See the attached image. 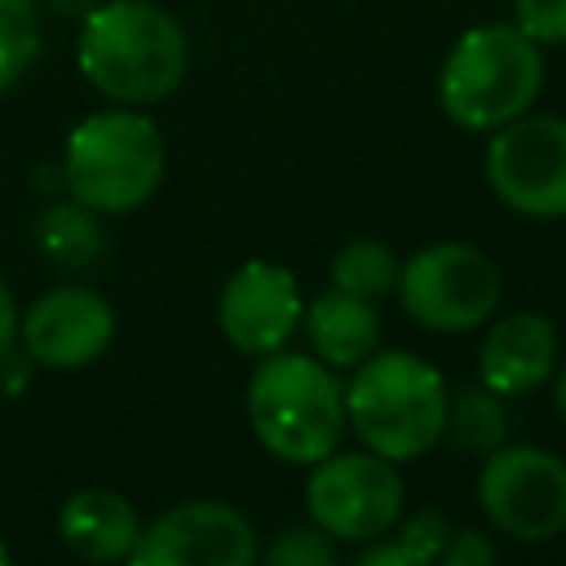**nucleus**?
<instances>
[{
	"mask_svg": "<svg viewBox=\"0 0 566 566\" xmlns=\"http://www.w3.org/2000/svg\"><path fill=\"white\" fill-rule=\"evenodd\" d=\"M301 287L296 274L279 261H243L217 296V327L239 354H274L301 327Z\"/></svg>",
	"mask_w": 566,
	"mask_h": 566,
	"instance_id": "obj_12",
	"label": "nucleus"
},
{
	"mask_svg": "<svg viewBox=\"0 0 566 566\" xmlns=\"http://www.w3.org/2000/svg\"><path fill=\"white\" fill-rule=\"evenodd\" d=\"M447 438L460 451H473V455H486V451L504 447L509 442L504 398L495 389H486L482 380L447 389Z\"/></svg>",
	"mask_w": 566,
	"mask_h": 566,
	"instance_id": "obj_17",
	"label": "nucleus"
},
{
	"mask_svg": "<svg viewBox=\"0 0 566 566\" xmlns=\"http://www.w3.org/2000/svg\"><path fill=\"white\" fill-rule=\"evenodd\" d=\"M553 407H557V416L566 420V367H562L557 380H553Z\"/></svg>",
	"mask_w": 566,
	"mask_h": 566,
	"instance_id": "obj_28",
	"label": "nucleus"
},
{
	"mask_svg": "<svg viewBox=\"0 0 566 566\" xmlns=\"http://www.w3.org/2000/svg\"><path fill=\"white\" fill-rule=\"evenodd\" d=\"M495 557H500L495 544L478 526H451V535L438 553V562H447V566H491Z\"/></svg>",
	"mask_w": 566,
	"mask_h": 566,
	"instance_id": "obj_23",
	"label": "nucleus"
},
{
	"mask_svg": "<svg viewBox=\"0 0 566 566\" xmlns=\"http://www.w3.org/2000/svg\"><path fill=\"white\" fill-rule=\"evenodd\" d=\"M486 181L495 199L531 221L566 217V119L517 115L486 142Z\"/></svg>",
	"mask_w": 566,
	"mask_h": 566,
	"instance_id": "obj_9",
	"label": "nucleus"
},
{
	"mask_svg": "<svg viewBox=\"0 0 566 566\" xmlns=\"http://www.w3.org/2000/svg\"><path fill=\"white\" fill-rule=\"evenodd\" d=\"M544 88V53L513 22L469 27L442 57L438 102L464 133H495L526 115Z\"/></svg>",
	"mask_w": 566,
	"mask_h": 566,
	"instance_id": "obj_4",
	"label": "nucleus"
},
{
	"mask_svg": "<svg viewBox=\"0 0 566 566\" xmlns=\"http://www.w3.org/2000/svg\"><path fill=\"white\" fill-rule=\"evenodd\" d=\"M142 535L137 509L111 486H80L57 509V539L80 562H128Z\"/></svg>",
	"mask_w": 566,
	"mask_h": 566,
	"instance_id": "obj_14",
	"label": "nucleus"
},
{
	"mask_svg": "<svg viewBox=\"0 0 566 566\" xmlns=\"http://www.w3.org/2000/svg\"><path fill=\"white\" fill-rule=\"evenodd\" d=\"M261 557H265V566H336L340 562V544L323 526L305 522V526H283L265 544Z\"/></svg>",
	"mask_w": 566,
	"mask_h": 566,
	"instance_id": "obj_20",
	"label": "nucleus"
},
{
	"mask_svg": "<svg viewBox=\"0 0 566 566\" xmlns=\"http://www.w3.org/2000/svg\"><path fill=\"white\" fill-rule=\"evenodd\" d=\"M248 424L274 460L310 469L345 433V385L336 367L287 345L261 354L248 376Z\"/></svg>",
	"mask_w": 566,
	"mask_h": 566,
	"instance_id": "obj_3",
	"label": "nucleus"
},
{
	"mask_svg": "<svg viewBox=\"0 0 566 566\" xmlns=\"http://www.w3.org/2000/svg\"><path fill=\"white\" fill-rule=\"evenodd\" d=\"M35 248L40 261L53 265L66 279L93 274L106 261V230H102V212L84 208L80 199H57L44 203L35 217Z\"/></svg>",
	"mask_w": 566,
	"mask_h": 566,
	"instance_id": "obj_16",
	"label": "nucleus"
},
{
	"mask_svg": "<svg viewBox=\"0 0 566 566\" xmlns=\"http://www.w3.org/2000/svg\"><path fill=\"white\" fill-rule=\"evenodd\" d=\"M407 491L398 464L376 451H327L310 464L305 478V513L336 544H367L389 535L402 517Z\"/></svg>",
	"mask_w": 566,
	"mask_h": 566,
	"instance_id": "obj_7",
	"label": "nucleus"
},
{
	"mask_svg": "<svg viewBox=\"0 0 566 566\" xmlns=\"http://www.w3.org/2000/svg\"><path fill=\"white\" fill-rule=\"evenodd\" d=\"M513 27L539 49L566 44V0H513Z\"/></svg>",
	"mask_w": 566,
	"mask_h": 566,
	"instance_id": "obj_22",
	"label": "nucleus"
},
{
	"mask_svg": "<svg viewBox=\"0 0 566 566\" xmlns=\"http://www.w3.org/2000/svg\"><path fill=\"white\" fill-rule=\"evenodd\" d=\"M345 424L394 464L420 460L447 433V380L411 349H371L345 385Z\"/></svg>",
	"mask_w": 566,
	"mask_h": 566,
	"instance_id": "obj_2",
	"label": "nucleus"
},
{
	"mask_svg": "<svg viewBox=\"0 0 566 566\" xmlns=\"http://www.w3.org/2000/svg\"><path fill=\"white\" fill-rule=\"evenodd\" d=\"M4 562H9V548H4V544H0V566H4Z\"/></svg>",
	"mask_w": 566,
	"mask_h": 566,
	"instance_id": "obj_29",
	"label": "nucleus"
},
{
	"mask_svg": "<svg viewBox=\"0 0 566 566\" xmlns=\"http://www.w3.org/2000/svg\"><path fill=\"white\" fill-rule=\"evenodd\" d=\"M358 566H411V557L402 553V544L394 535H376L367 544H358Z\"/></svg>",
	"mask_w": 566,
	"mask_h": 566,
	"instance_id": "obj_25",
	"label": "nucleus"
},
{
	"mask_svg": "<svg viewBox=\"0 0 566 566\" xmlns=\"http://www.w3.org/2000/svg\"><path fill=\"white\" fill-rule=\"evenodd\" d=\"M18 318H22V314H18V301H13L9 283L0 279V354L18 340Z\"/></svg>",
	"mask_w": 566,
	"mask_h": 566,
	"instance_id": "obj_26",
	"label": "nucleus"
},
{
	"mask_svg": "<svg viewBox=\"0 0 566 566\" xmlns=\"http://www.w3.org/2000/svg\"><path fill=\"white\" fill-rule=\"evenodd\" d=\"M168 168L159 124L137 106H111L84 115L62 146V186L71 199L102 217L142 208Z\"/></svg>",
	"mask_w": 566,
	"mask_h": 566,
	"instance_id": "obj_5",
	"label": "nucleus"
},
{
	"mask_svg": "<svg viewBox=\"0 0 566 566\" xmlns=\"http://www.w3.org/2000/svg\"><path fill=\"white\" fill-rule=\"evenodd\" d=\"M389 535L402 544V553L411 557V566H429V562H438V553H442V544L451 535V522L438 509H416V513L398 517Z\"/></svg>",
	"mask_w": 566,
	"mask_h": 566,
	"instance_id": "obj_21",
	"label": "nucleus"
},
{
	"mask_svg": "<svg viewBox=\"0 0 566 566\" xmlns=\"http://www.w3.org/2000/svg\"><path fill=\"white\" fill-rule=\"evenodd\" d=\"M40 9H53L57 18H84L93 9V0H40Z\"/></svg>",
	"mask_w": 566,
	"mask_h": 566,
	"instance_id": "obj_27",
	"label": "nucleus"
},
{
	"mask_svg": "<svg viewBox=\"0 0 566 566\" xmlns=\"http://www.w3.org/2000/svg\"><path fill=\"white\" fill-rule=\"evenodd\" d=\"M394 292L407 318H416L424 332L455 336L482 327L500 310V270L482 248L464 239H438L402 261Z\"/></svg>",
	"mask_w": 566,
	"mask_h": 566,
	"instance_id": "obj_6",
	"label": "nucleus"
},
{
	"mask_svg": "<svg viewBox=\"0 0 566 566\" xmlns=\"http://www.w3.org/2000/svg\"><path fill=\"white\" fill-rule=\"evenodd\" d=\"M557 371V327L535 310L486 318L478 345V380L500 398H526Z\"/></svg>",
	"mask_w": 566,
	"mask_h": 566,
	"instance_id": "obj_13",
	"label": "nucleus"
},
{
	"mask_svg": "<svg viewBox=\"0 0 566 566\" xmlns=\"http://www.w3.org/2000/svg\"><path fill=\"white\" fill-rule=\"evenodd\" d=\"M44 49L40 0H0V93H9Z\"/></svg>",
	"mask_w": 566,
	"mask_h": 566,
	"instance_id": "obj_19",
	"label": "nucleus"
},
{
	"mask_svg": "<svg viewBox=\"0 0 566 566\" xmlns=\"http://www.w3.org/2000/svg\"><path fill=\"white\" fill-rule=\"evenodd\" d=\"M261 557L252 522L221 500H186L142 526L137 566H252Z\"/></svg>",
	"mask_w": 566,
	"mask_h": 566,
	"instance_id": "obj_10",
	"label": "nucleus"
},
{
	"mask_svg": "<svg viewBox=\"0 0 566 566\" xmlns=\"http://www.w3.org/2000/svg\"><path fill=\"white\" fill-rule=\"evenodd\" d=\"M301 332L310 340V354H318L327 367H358L380 345V314L376 301L327 287L301 310Z\"/></svg>",
	"mask_w": 566,
	"mask_h": 566,
	"instance_id": "obj_15",
	"label": "nucleus"
},
{
	"mask_svg": "<svg viewBox=\"0 0 566 566\" xmlns=\"http://www.w3.org/2000/svg\"><path fill=\"white\" fill-rule=\"evenodd\" d=\"M80 75L115 106H155L190 71L186 27L155 0H102L80 18Z\"/></svg>",
	"mask_w": 566,
	"mask_h": 566,
	"instance_id": "obj_1",
	"label": "nucleus"
},
{
	"mask_svg": "<svg viewBox=\"0 0 566 566\" xmlns=\"http://www.w3.org/2000/svg\"><path fill=\"white\" fill-rule=\"evenodd\" d=\"M31 371H35V358L13 340L4 354H0V394H9V398H18V394H27V385H31Z\"/></svg>",
	"mask_w": 566,
	"mask_h": 566,
	"instance_id": "obj_24",
	"label": "nucleus"
},
{
	"mask_svg": "<svg viewBox=\"0 0 566 566\" xmlns=\"http://www.w3.org/2000/svg\"><path fill=\"white\" fill-rule=\"evenodd\" d=\"M115 310L88 283H57L31 301L18 318V345L49 371H75L97 363L115 340Z\"/></svg>",
	"mask_w": 566,
	"mask_h": 566,
	"instance_id": "obj_11",
	"label": "nucleus"
},
{
	"mask_svg": "<svg viewBox=\"0 0 566 566\" xmlns=\"http://www.w3.org/2000/svg\"><path fill=\"white\" fill-rule=\"evenodd\" d=\"M478 504L509 539L544 544L566 531V460L531 442H504L482 455Z\"/></svg>",
	"mask_w": 566,
	"mask_h": 566,
	"instance_id": "obj_8",
	"label": "nucleus"
},
{
	"mask_svg": "<svg viewBox=\"0 0 566 566\" xmlns=\"http://www.w3.org/2000/svg\"><path fill=\"white\" fill-rule=\"evenodd\" d=\"M398 270H402V261L394 256L389 243H380V239H349L332 256L327 279L340 292H354V296H367V301H385L398 287Z\"/></svg>",
	"mask_w": 566,
	"mask_h": 566,
	"instance_id": "obj_18",
	"label": "nucleus"
}]
</instances>
